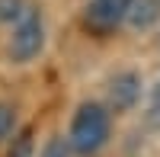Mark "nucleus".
Returning <instances> with one entry per match:
<instances>
[{"mask_svg": "<svg viewBox=\"0 0 160 157\" xmlns=\"http://www.w3.org/2000/svg\"><path fill=\"white\" fill-rule=\"evenodd\" d=\"M38 157H68V144H64V138H48V144L42 148Z\"/></svg>", "mask_w": 160, "mask_h": 157, "instance_id": "8", "label": "nucleus"}, {"mask_svg": "<svg viewBox=\"0 0 160 157\" xmlns=\"http://www.w3.org/2000/svg\"><path fill=\"white\" fill-rule=\"evenodd\" d=\"M128 7H131V0H93L90 10H87V23L99 32L115 29L128 16Z\"/></svg>", "mask_w": 160, "mask_h": 157, "instance_id": "3", "label": "nucleus"}, {"mask_svg": "<svg viewBox=\"0 0 160 157\" xmlns=\"http://www.w3.org/2000/svg\"><path fill=\"white\" fill-rule=\"evenodd\" d=\"M10 157H32V135H29V132L16 138V144H13Z\"/></svg>", "mask_w": 160, "mask_h": 157, "instance_id": "9", "label": "nucleus"}, {"mask_svg": "<svg viewBox=\"0 0 160 157\" xmlns=\"http://www.w3.org/2000/svg\"><path fill=\"white\" fill-rule=\"evenodd\" d=\"M138 96H141V77H138V74L125 71V74L112 77V84H109V106H112L115 112L131 109V106L138 103Z\"/></svg>", "mask_w": 160, "mask_h": 157, "instance_id": "4", "label": "nucleus"}, {"mask_svg": "<svg viewBox=\"0 0 160 157\" xmlns=\"http://www.w3.org/2000/svg\"><path fill=\"white\" fill-rule=\"evenodd\" d=\"M109 138V112L99 103H83L71 122V144L77 154H96Z\"/></svg>", "mask_w": 160, "mask_h": 157, "instance_id": "1", "label": "nucleus"}, {"mask_svg": "<svg viewBox=\"0 0 160 157\" xmlns=\"http://www.w3.org/2000/svg\"><path fill=\"white\" fill-rule=\"evenodd\" d=\"M13 122H16V109H13L10 103H0V141H3V138H10Z\"/></svg>", "mask_w": 160, "mask_h": 157, "instance_id": "7", "label": "nucleus"}, {"mask_svg": "<svg viewBox=\"0 0 160 157\" xmlns=\"http://www.w3.org/2000/svg\"><path fill=\"white\" fill-rule=\"evenodd\" d=\"M154 109H160V80H157V87H154Z\"/></svg>", "mask_w": 160, "mask_h": 157, "instance_id": "10", "label": "nucleus"}, {"mask_svg": "<svg viewBox=\"0 0 160 157\" xmlns=\"http://www.w3.org/2000/svg\"><path fill=\"white\" fill-rule=\"evenodd\" d=\"M26 10V0H0V23L19 19V13Z\"/></svg>", "mask_w": 160, "mask_h": 157, "instance_id": "6", "label": "nucleus"}, {"mask_svg": "<svg viewBox=\"0 0 160 157\" xmlns=\"http://www.w3.org/2000/svg\"><path fill=\"white\" fill-rule=\"evenodd\" d=\"M45 45V23H42V13L26 7L16 19V29L10 35V58L16 64L32 61Z\"/></svg>", "mask_w": 160, "mask_h": 157, "instance_id": "2", "label": "nucleus"}, {"mask_svg": "<svg viewBox=\"0 0 160 157\" xmlns=\"http://www.w3.org/2000/svg\"><path fill=\"white\" fill-rule=\"evenodd\" d=\"M135 29H148L160 19V0H131L128 16H125Z\"/></svg>", "mask_w": 160, "mask_h": 157, "instance_id": "5", "label": "nucleus"}]
</instances>
